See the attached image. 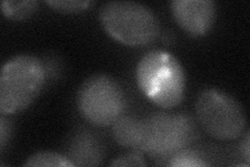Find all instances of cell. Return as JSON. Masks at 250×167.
Listing matches in <instances>:
<instances>
[{"label": "cell", "instance_id": "obj_7", "mask_svg": "<svg viewBox=\"0 0 250 167\" xmlns=\"http://www.w3.org/2000/svg\"><path fill=\"white\" fill-rule=\"evenodd\" d=\"M171 12L177 24L193 37L207 35L216 19V3L212 0H174Z\"/></svg>", "mask_w": 250, "mask_h": 167}, {"label": "cell", "instance_id": "obj_2", "mask_svg": "<svg viewBox=\"0 0 250 167\" xmlns=\"http://www.w3.org/2000/svg\"><path fill=\"white\" fill-rule=\"evenodd\" d=\"M46 78V66L34 55L20 54L7 61L0 73L1 115L27 109L40 95Z\"/></svg>", "mask_w": 250, "mask_h": 167}, {"label": "cell", "instance_id": "obj_3", "mask_svg": "<svg viewBox=\"0 0 250 167\" xmlns=\"http://www.w3.org/2000/svg\"><path fill=\"white\" fill-rule=\"evenodd\" d=\"M196 137L191 116L158 112L141 119L139 152L158 160H169L187 148ZM167 164V163H166Z\"/></svg>", "mask_w": 250, "mask_h": 167}, {"label": "cell", "instance_id": "obj_1", "mask_svg": "<svg viewBox=\"0 0 250 167\" xmlns=\"http://www.w3.org/2000/svg\"><path fill=\"white\" fill-rule=\"evenodd\" d=\"M136 77L140 90L163 109L174 108L184 99L185 70L169 52L153 50L146 53L139 62Z\"/></svg>", "mask_w": 250, "mask_h": 167}, {"label": "cell", "instance_id": "obj_16", "mask_svg": "<svg viewBox=\"0 0 250 167\" xmlns=\"http://www.w3.org/2000/svg\"><path fill=\"white\" fill-rule=\"evenodd\" d=\"M241 153L242 156L244 157L246 164H250V137H249V131L246 132L244 139L242 140L241 143Z\"/></svg>", "mask_w": 250, "mask_h": 167}, {"label": "cell", "instance_id": "obj_11", "mask_svg": "<svg viewBox=\"0 0 250 167\" xmlns=\"http://www.w3.org/2000/svg\"><path fill=\"white\" fill-rule=\"evenodd\" d=\"M167 165L173 167H203L208 166L209 163L201 153L187 147L172 156Z\"/></svg>", "mask_w": 250, "mask_h": 167}, {"label": "cell", "instance_id": "obj_12", "mask_svg": "<svg viewBox=\"0 0 250 167\" xmlns=\"http://www.w3.org/2000/svg\"><path fill=\"white\" fill-rule=\"evenodd\" d=\"M24 166H56V167H72L74 164L69 160L67 156H62L53 152H41L30 156Z\"/></svg>", "mask_w": 250, "mask_h": 167}, {"label": "cell", "instance_id": "obj_8", "mask_svg": "<svg viewBox=\"0 0 250 167\" xmlns=\"http://www.w3.org/2000/svg\"><path fill=\"white\" fill-rule=\"evenodd\" d=\"M67 157L74 166H98L104 160V149L95 135L83 131L73 137Z\"/></svg>", "mask_w": 250, "mask_h": 167}, {"label": "cell", "instance_id": "obj_4", "mask_svg": "<svg viewBox=\"0 0 250 167\" xmlns=\"http://www.w3.org/2000/svg\"><path fill=\"white\" fill-rule=\"evenodd\" d=\"M99 19L104 30L116 41L127 46H145L160 34V22L145 4L111 1L101 7Z\"/></svg>", "mask_w": 250, "mask_h": 167}, {"label": "cell", "instance_id": "obj_13", "mask_svg": "<svg viewBox=\"0 0 250 167\" xmlns=\"http://www.w3.org/2000/svg\"><path fill=\"white\" fill-rule=\"evenodd\" d=\"M45 3L52 10L62 14L80 13L93 4L90 0H46Z\"/></svg>", "mask_w": 250, "mask_h": 167}, {"label": "cell", "instance_id": "obj_6", "mask_svg": "<svg viewBox=\"0 0 250 167\" xmlns=\"http://www.w3.org/2000/svg\"><path fill=\"white\" fill-rule=\"evenodd\" d=\"M77 107L91 124L107 126L123 115L125 95L113 77L95 74L85 79L77 93Z\"/></svg>", "mask_w": 250, "mask_h": 167}, {"label": "cell", "instance_id": "obj_10", "mask_svg": "<svg viewBox=\"0 0 250 167\" xmlns=\"http://www.w3.org/2000/svg\"><path fill=\"white\" fill-rule=\"evenodd\" d=\"M39 7L36 0H24V1H11L4 0L1 2L2 14L7 19L20 21L30 18Z\"/></svg>", "mask_w": 250, "mask_h": 167}, {"label": "cell", "instance_id": "obj_9", "mask_svg": "<svg viewBox=\"0 0 250 167\" xmlns=\"http://www.w3.org/2000/svg\"><path fill=\"white\" fill-rule=\"evenodd\" d=\"M141 134V119L122 115L113 123V136L123 147L139 152Z\"/></svg>", "mask_w": 250, "mask_h": 167}, {"label": "cell", "instance_id": "obj_15", "mask_svg": "<svg viewBox=\"0 0 250 167\" xmlns=\"http://www.w3.org/2000/svg\"><path fill=\"white\" fill-rule=\"evenodd\" d=\"M12 136V123L10 119H7L5 115L0 117V152H4V148L9 143Z\"/></svg>", "mask_w": 250, "mask_h": 167}, {"label": "cell", "instance_id": "obj_14", "mask_svg": "<svg viewBox=\"0 0 250 167\" xmlns=\"http://www.w3.org/2000/svg\"><path fill=\"white\" fill-rule=\"evenodd\" d=\"M111 166H146L142 153L132 150L131 153H127L115 158L113 162L109 164Z\"/></svg>", "mask_w": 250, "mask_h": 167}, {"label": "cell", "instance_id": "obj_5", "mask_svg": "<svg viewBox=\"0 0 250 167\" xmlns=\"http://www.w3.org/2000/svg\"><path fill=\"white\" fill-rule=\"evenodd\" d=\"M198 122L205 132L218 140H234L243 135L246 115L231 95L215 88L203 90L195 103Z\"/></svg>", "mask_w": 250, "mask_h": 167}]
</instances>
